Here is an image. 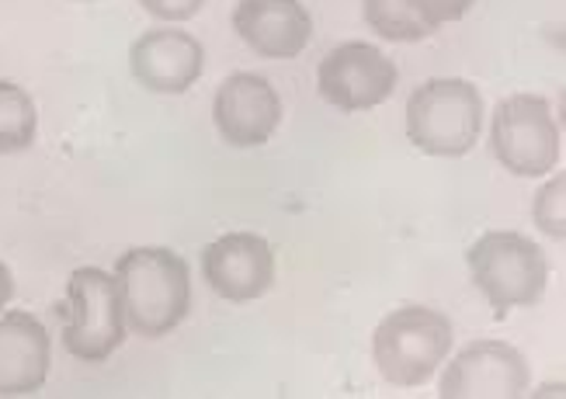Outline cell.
<instances>
[{
    "label": "cell",
    "instance_id": "obj_6",
    "mask_svg": "<svg viewBox=\"0 0 566 399\" xmlns=\"http://www.w3.org/2000/svg\"><path fill=\"white\" fill-rule=\"evenodd\" d=\"M559 122L553 105L538 94H511L497 105L490 146L514 178H543L559 164Z\"/></svg>",
    "mask_w": 566,
    "mask_h": 399
},
{
    "label": "cell",
    "instance_id": "obj_3",
    "mask_svg": "<svg viewBox=\"0 0 566 399\" xmlns=\"http://www.w3.org/2000/svg\"><path fill=\"white\" fill-rule=\"evenodd\" d=\"M452 351V323L428 306L392 309L373 334V358L389 386H424Z\"/></svg>",
    "mask_w": 566,
    "mask_h": 399
},
{
    "label": "cell",
    "instance_id": "obj_5",
    "mask_svg": "<svg viewBox=\"0 0 566 399\" xmlns=\"http://www.w3.org/2000/svg\"><path fill=\"white\" fill-rule=\"evenodd\" d=\"M63 316V347L84 361H108L126 340V313L115 274L102 267H77L66 282V298L56 306Z\"/></svg>",
    "mask_w": 566,
    "mask_h": 399
},
{
    "label": "cell",
    "instance_id": "obj_17",
    "mask_svg": "<svg viewBox=\"0 0 566 399\" xmlns=\"http://www.w3.org/2000/svg\"><path fill=\"white\" fill-rule=\"evenodd\" d=\"M473 4H476V0H410L413 14L428 24L431 35L441 29V24H449V21H459V18H465V11H470Z\"/></svg>",
    "mask_w": 566,
    "mask_h": 399
},
{
    "label": "cell",
    "instance_id": "obj_4",
    "mask_svg": "<svg viewBox=\"0 0 566 399\" xmlns=\"http://www.w3.org/2000/svg\"><path fill=\"white\" fill-rule=\"evenodd\" d=\"M483 129V94L459 77L424 81L407 97V136L431 157L470 154Z\"/></svg>",
    "mask_w": 566,
    "mask_h": 399
},
{
    "label": "cell",
    "instance_id": "obj_19",
    "mask_svg": "<svg viewBox=\"0 0 566 399\" xmlns=\"http://www.w3.org/2000/svg\"><path fill=\"white\" fill-rule=\"evenodd\" d=\"M11 295H14V274L4 261H0V309L11 303Z\"/></svg>",
    "mask_w": 566,
    "mask_h": 399
},
{
    "label": "cell",
    "instance_id": "obj_16",
    "mask_svg": "<svg viewBox=\"0 0 566 399\" xmlns=\"http://www.w3.org/2000/svg\"><path fill=\"white\" fill-rule=\"evenodd\" d=\"M563 188H566V178L556 174V181H549L543 191L535 195V227L549 233L553 240H563L566 230H563Z\"/></svg>",
    "mask_w": 566,
    "mask_h": 399
},
{
    "label": "cell",
    "instance_id": "obj_15",
    "mask_svg": "<svg viewBox=\"0 0 566 399\" xmlns=\"http://www.w3.org/2000/svg\"><path fill=\"white\" fill-rule=\"evenodd\" d=\"M368 29L389 42H421L431 39V29L413 14L410 0H361Z\"/></svg>",
    "mask_w": 566,
    "mask_h": 399
},
{
    "label": "cell",
    "instance_id": "obj_12",
    "mask_svg": "<svg viewBox=\"0 0 566 399\" xmlns=\"http://www.w3.org/2000/svg\"><path fill=\"white\" fill-rule=\"evenodd\" d=\"M233 29L264 60H295L313 39V18L300 0H240Z\"/></svg>",
    "mask_w": 566,
    "mask_h": 399
},
{
    "label": "cell",
    "instance_id": "obj_7",
    "mask_svg": "<svg viewBox=\"0 0 566 399\" xmlns=\"http://www.w3.org/2000/svg\"><path fill=\"white\" fill-rule=\"evenodd\" d=\"M397 81H400L397 63L368 42L334 45L316 70L319 97L340 112L379 108L397 91Z\"/></svg>",
    "mask_w": 566,
    "mask_h": 399
},
{
    "label": "cell",
    "instance_id": "obj_18",
    "mask_svg": "<svg viewBox=\"0 0 566 399\" xmlns=\"http://www.w3.org/2000/svg\"><path fill=\"white\" fill-rule=\"evenodd\" d=\"M146 14H154L157 21H188L202 11L206 0H139Z\"/></svg>",
    "mask_w": 566,
    "mask_h": 399
},
{
    "label": "cell",
    "instance_id": "obj_1",
    "mask_svg": "<svg viewBox=\"0 0 566 399\" xmlns=\"http://www.w3.org/2000/svg\"><path fill=\"white\" fill-rule=\"evenodd\" d=\"M126 327L146 340L167 337L191 309V267L167 246H133L115 261Z\"/></svg>",
    "mask_w": 566,
    "mask_h": 399
},
{
    "label": "cell",
    "instance_id": "obj_9",
    "mask_svg": "<svg viewBox=\"0 0 566 399\" xmlns=\"http://www.w3.org/2000/svg\"><path fill=\"white\" fill-rule=\"evenodd\" d=\"M212 122L233 149L264 146L282 122V97L261 73H230L216 91Z\"/></svg>",
    "mask_w": 566,
    "mask_h": 399
},
{
    "label": "cell",
    "instance_id": "obj_13",
    "mask_svg": "<svg viewBox=\"0 0 566 399\" xmlns=\"http://www.w3.org/2000/svg\"><path fill=\"white\" fill-rule=\"evenodd\" d=\"M53 340L32 313L0 316V396H32L45 386Z\"/></svg>",
    "mask_w": 566,
    "mask_h": 399
},
{
    "label": "cell",
    "instance_id": "obj_2",
    "mask_svg": "<svg viewBox=\"0 0 566 399\" xmlns=\"http://www.w3.org/2000/svg\"><path fill=\"white\" fill-rule=\"evenodd\" d=\"M473 285L494 306V316L535 306L549 282V261L543 246L514 230H490L465 251Z\"/></svg>",
    "mask_w": 566,
    "mask_h": 399
},
{
    "label": "cell",
    "instance_id": "obj_11",
    "mask_svg": "<svg viewBox=\"0 0 566 399\" xmlns=\"http://www.w3.org/2000/svg\"><path fill=\"white\" fill-rule=\"evenodd\" d=\"M129 70L139 87L154 94H185L206 70L202 42L178 32V29H154L143 32L129 45Z\"/></svg>",
    "mask_w": 566,
    "mask_h": 399
},
{
    "label": "cell",
    "instance_id": "obj_10",
    "mask_svg": "<svg viewBox=\"0 0 566 399\" xmlns=\"http://www.w3.org/2000/svg\"><path fill=\"white\" fill-rule=\"evenodd\" d=\"M202 279L227 303H251L275 285V251L258 233H227L202 251Z\"/></svg>",
    "mask_w": 566,
    "mask_h": 399
},
{
    "label": "cell",
    "instance_id": "obj_14",
    "mask_svg": "<svg viewBox=\"0 0 566 399\" xmlns=\"http://www.w3.org/2000/svg\"><path fill=\"white\" fill-rule=\"evenodd\" d=\"M39 115L29 91L0 81V154H21L35 143Z\"/></svg>",
    "mask_w": 566,
    "mask_h": 399
},
{
    "label": "cell",
    "instance_id": "obj_8",
    "mask_svg": "<svg viewBox=\"0 0 566 399\" xmlns=\"http://www.w3.org/2000/svg\"><path fill=\"white\" fill-rule=\"evenodd\" d=\"M528 361L504 340H476L449 361L441 376V399H511L528 389Z\"/></svg>",
    "mask_w": 566,
    "mask_h": 399
}]
</instances>
